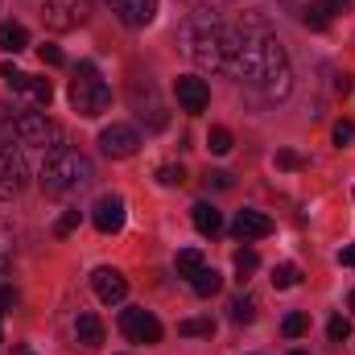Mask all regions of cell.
<instances>
[{
    "mask_svg": "<svg viewBox=\"0 0 355 355\" xmlns=\"http://www.w3.org/2000/svg\"><path fill=\"white\" fill-rule=\"evenodd\" d=\"M240 46H244V33L223 25L211 8H194V17L182 25V50L190 62H198L202 71H215V75H236L240 67Z\"/></svg>",
    "mask_w": 355,
    "mask_h": 355,
    "instance_id": "obj_1",
    "label": "cell"
},
{
    "mask_svg": "<svg viewBox=\"0 0 355 355\" xmlns=\"http://www.w3.org/2000/svg\"><path fill=\"white\" fill-rule=\"evenodd\" d=\"M240 79H248L252 87H261L268 99H285L293 91V71H289V54L272 33H244L240 46Z\"/></svg>",
    "mask_w": 355,
    "mask_h": 355,
    "instance_id": "obj_2",
    "label": "cell"
},
{
    "mask_svg": "<svg viewBox=\"0 0 355 355\" xmlns=\"http://www.w3.org/2000/svg\"><path fill=\"white\" fill-rule=\"evenodd\" d=\"M91 178H95V170H91V162L79 149L54 145V149L46 153V166H42V174H37V186H42L46 198H67V194H75L79 186H87Z\"/></svg>",
    "mask_w": 355,
    "mask_h": 355,
    "instance_id": "obj_3",
    "label": "cell"
},
{
    "mask_svg": "<svg viewBox=\"0 0 355 355\" xmlns=\"http://www.w3.org/2000/svg\"><path fill=\"white\" fill-rule=\"evenodd\" d=\"M107 103H112V87L103 83V75L95 71V62H79V71L71 79V107L83 120H95L99 112H107Z\"/></svg>",
    "mask_w": 355,
    "mask_h": 355,
    "instance_id": "obj_4",
    "label": "cell"
},
{
    "mask_svg": "<svg viewBox=\"0 0 355 355\" xmlns=\"http://www.w3.org/2000/svg\"><path fill=\"white\" fill-rule=\"evenodd\" d=\"M29 186V166H25V153L0 137V198H21Z\"/></svg>",
    "mask_w": 355,
    "mask_h": 355,
    "instance_id": "obj_5",
    "label": "cell"
},
{
    "mask_svg": "<svg viewBox=\"0 0 355 355\" xmlns=\"http://www.w3.org/2000/svg\"><path fill=\"white\" fill-rule=\"evenodd\" d=\"M12 132L21 145H37V149H54L58 145V124L46 112H21L12 120Z\"/></svg>",
    "mask_w": 355,
    "mask_h": 355,
    "instance_id": "obj_6",
    "label": "cell"
},
{
    "mask_svg": "<svg viewBox=\"0 0 355 355\" xmlns=\"http://www.w3.org/2000/svg\"><path fill=\"white\" fill-rule=\"evenodd\" d=\"M87 17H91V0H46V4H42V21H46V29H54V33H71V29H79Z\"/></svg>",
    "mask_w": 355,
    "mask_h": 355,
    "instance_id": "obj_7",
    "label": "cell"
},
{
    "mask_svg": "<svg viewBox=\"0 0 355 355\" xmlns=\"http://www.w3.org/2000/svg\"><path fill=\"white\" fill-rule=\"evenodd\" d=\"M120 331H124V339L128 343H162V322L145 310V306H128L124 314H120Z\"/></svg>",
    "mask_w": 355,
    "mask_h": 355,
    "instance_id": "obj_8",
    "label": "cell"
},
{
    "mask_svg": "<svg viewBox=\"0 0 355 355\" xmlns=\"http://www.w3.org/2000/svg\"><path fill=\"white\" fill-rule=\"evenodd\" d=\"M99 149H103V157L124 162V157H132V153L141 149V137H137V128H128V124H107V128L99 132Z\"/></svg>",
    "mask_w": 355,
    "mask_h": 355,
    "instance_id": "obj_9",
    "label": "cell"
},
{
    "mask_svg": "<svg viewBox=\"0 0 355 355\" xmlns=\"http://www.w3.org/2000/svg\"><path fill=\"white\" fill-rule=\"evenodd\" d=\"M124 219H128V207H124L120 194H99V198H95V207H91V223H95L103 236H116V232L124 227Z\"/></svg>",
    "mask_w": 355,
    "mask_h": 355,
    "instance_id": "obj_10",
    "label": "cell"
},
{
    "mask_svg": "<svg viewBox=\"0 0 355 355\" xmlns=\"http://www.w3.org/2000/svg\"><path fill=\"white\" fill-rule=\"evenodd\" d=\"M91 289H95V297L103 302V306H120L124 297H128V281H124V272L120 268H95L91 272Z\"/></svg>",
    "mask_w": 355,
    "mask_h": 355,
    "instance_id": "obj_11",
    "label": "cell"
},
{
    "mask_svg": "<svg viewBox=\"0 0 355 355\" xmlns=\"http://www.w3.org/2000/svg\"><path fill=\"white\" fill-rule=\"evenodd\" d=\"M174 95H178V103H182L190 116H194V112H202V107L211 103V87H207L198 75H178Z\"/></svg>",
    "mask_w": 355,
    "mask_h": 355,
    "instance_id": "obj_12",
    "label": "cell"
},
{
    "mask_svg": "<svg viewBox=\"0 0 355 355\" xmlns=\"http://www.w3.org/2000/svg\"><path fill=\"white\" fill-rule=\"evenodd\" d=\"M112 12L128 25V29H145L157 17V0H107Z\"/></svg>",
    "mask_w": 355,
    "mask_h": 355,
    "instance_id": "obj_13",
    "label": "cell"
},
{
    "mask_svg": "<svg viewBox=\"0 0 355 355\" xmlns=\"http://www.w3.org/2000/svg\"><path fill=\"white\" fill-rule=\"evenodd\" d=\"M232 232H236L244 244H248V240H265V236H272V219H268L265 211H240Z\"/></svg>",
    "mask_w": 355,
    "mask_h": 355,
    "instance_id": "obj_14",
    "label": "cell"
},
{
    "mask_svg": "<svg viewBox=\"0 0 355 355\" xmlns=\"http://www.w3.org/2000/svg\"><path fill=\"white\" fill-rule=\"evenodd\" d=\"M190 219H194V227H198L202 236H219V232H223V215H219L211 202H194V207H190Z\"/></svg>",
    "mask_w": 355,
    "mask_h": 355,
    "instance_id": "obj_15",
    "label": "cell"
},
{
    "mask_svg": "<svg viewBox=\"0 0 355 355\" xmlns=\"http://www.w3.org/2000/svg\"><path fill=\"white\" fill-rule=\"evenodd\" d=\"M0 50H4V54H21V50H29V29L17 25V21H4V25H0Z\"/></svg>",
    "mask_w": 355,
    "mask_h": 355,
    "instance_id": "obj_16",
    "label": "cell"
},
{
    "mask_svg": "<svg viewBox=\"0 0 355 355\" xmlns=\"http://www.w3.org/2000/svg\"><path fill=\"white\" fill-rule=\"evenodd\" d=\"M75 339H79L87 352L99 347V343H103V322H99L95 314H79V318H75Z\"/></svg>",
    "mask_w": 355,
    "mask_h": 355,
    "instance_id": "obj_17",
    "label": "cell"
},
{
    "mask_svg": "<svg viewBox=\"0 0 355 355\" xmlns=\"http://www.w3.org/2000/svg\"><path fill=\"white\" fill-rule=\"evenodd\" d=\"M219 285H223V277H219L215 268H207V265L190 277V289H194L198 297H215V293H219Z\"/></svg>",
    "mask_w": 355,
    "mask_h": 355,
    "instance_id": "obj_18",
    "label": "cell"
},
{
    "mask_svg": "<svg viewBox=\"0 0 355 355\" xmlns=\"http://www.w3.org/2000/svg\"><path fill=\"white\" fill-rule=\"evenodd\" d=\"M297 17H302V25H306V29H314V33H322V29L331 25V12H327L322 4H302V8H297Z\"/></svg>",
    "mask_w": 355,
    "mask_h": 355,
    "instance_id": "obj_19",
    "label": "cell"
},
{
    "mask_svg": "<svg viewBox=\"0 0 355 355\" xmlns=\"http://www.w3.org/2000/svg\"><path fill=\"white\" fill-rule=\"evenodd\" d=\"M178 335H186V339H211L215 335V322L211 318H182L178 322Z\"/></svg>",
    "mask_w": 355,
    "mask_h": 355,
    "instance_id": "obj_20",
    "label": "cell"
},
{
    "mask_svg": "<svg viewBox=\"0 0 355 355\" xmlns=\"http://www.w3.org/2000/svg\"><path fill=\"white\" fill-rule=\"evenodd\" d=\"M232 322H240V327H248V322H257V302L244 293V297H232Z\"/></svg>",
    "mask_w": 355,
    "mask_h": 355,
    "instance_id": "obj_21",
    "label": "cell"
},
{
    "mask_svg": "<svg viewBox=\"0 0 355 355\" xmlns=\"http://www.w3.org/2000/svg\"><path fill=\"white\" fill-rule=\"evenodd\" d=\"M306 331H310V314L293 310V314H285V318H281V335H285V339H302Z\"/></svg>",
    "mask_w": 355,
    "mask_h": 355,
    "instance_id": "obj_22",
    "label": "cell"
},
{
    "mask_svg": "<svg viewBox=\"0 0 355 355\" xmlns=\"http://www.w3.org/2000/svg\"><path fill=\"white\" fill-rule=\"evenodd\" d=\"M174 268H178V277H194V272L202 268V252H198V248H182Z\"/></svg>",
    "mask_w": 355,
    "mask_h": 355,
    "instance_id": "obj_23",
    "label": "cell"
},
{
    "mask_svg": "<svg viewBox=\"0 0 355 355\" xmlns=\"http://www.w3.org/2000/svg\"><path fill=\"white\" fill-rule=\"evenodd\" d=\"M302 281V268L297 265H277L272 268V289H293Z\"/></svg>",
    "mask_w": 355,
    "mask_h": 355,
    "instance_id": "obj_24",
    "label": "cell"
},
{
    "mask_svg": "<svg viewBox=\"0 0 355 355\" xmlns=\"http://www.w3.org/2000/svg\"><path fill=\"white\" fill-rule=\"evenodd\" d=\"M207 149H211V153H219V157H223V153H232V132L215 124V128L207 132Z\"/></svg>",
    "mask_w": 355,
    "mask_h": 355,
    "instance_id": "obj_25",
    "label": "cell"
},
{
    "mask_svg": "<svg viewBox=\"0 0 355 355\" xmlns=\"http://www.w3.org/2000/svg\"><path fill=\"white\" fill-rule=\"evenodd\" d=\"M25 91L42 103V107H50V99H54V87H50V79H33L29 75V83H25Z\"/></svg>",
    "mask_w": 355,
    "mask_h": 355,
    "instance_id": "obj_26",
    "label": "cell"
},
{
    "mask_svg": "<svg viewBox=\"0 0 355 355\" xmlns=\"http://www.w3.org/2000/svg\"><path fill=\"white\" fill-rule=\"evenodd\" d=\"M257 265H261V257H257L252 248H236V272H240V281H244L248 272H257Z\"/></svg>",
    "mask_w": 355,
    "mask_h": 355,
    "instance_id": "obj_27",
    "label": "cell"
},
{
    "mask_svg": "<svg viewBox=\"0 0 355 355\" xmlns=\"http://www.w3.org/2000/svg\"><path fill=\"white\" fill-rule=\"evenodd\" d=\"M272 166H277V170H306V157L293 153V149H281V153L272 157Z\"/></svg>",
    "mask_w": 355,
    "mask_h": 355,
    "instance_id": "obj_28",
    "label": "cell"
},
{
    "mask_svg": "<svg viewBox=\"0 0 355 355\" xmlns=\"http://www.w3.org/2000/svg\"><path fill=\"white\" fill-rule=\"evenodd\" d=\"M0 79H4L12 91H25V83H29V75H21L12 62H0Z\"/></svg>",
    "mask_w": 355,
    "mask_h": 355,
    "instance_id": "obj_29",
    "label": "cell"
},
{
    "mask_svg": "<svg viewBox=\"0 0 355 355\" xmlns=\"http://www.w3.org/2000/svg\"><path fill=\"white\" fill-rule=\"evenodd\" d=\"M331 137H335V145H339V149H347V145L355 141V124H352V120H339V124L331 128Z\"/></svg>",
    "mask_w": 355,
    "mask_h": 355,
    "instance_id": "obj_30",
    "label": "cell"
},
{
    "mask_svg": "<svg viewBox=\"0 0 355 355\" xmlns=\"http://www.w3.org/2000/svg\"><path fill=\"white\" fill-rule=\"evenodd\" d=\"M327 335H331V343H347V339H352V322H347V318H331Z\"/></svg>",
    "mask_w": 355,
    "mask_h": 355,
    "instance_id": "obj_31",
    "label": "cell"
},
{
    "mask_svg": "<svg viewBox=\"0 0 355 355\" xmlns=\"http://www.w3.org/2000/svg\"><path fill=\"white\" fill-rule=\"evenodd\" d=\"M157 182H162V186H182V182H186V170H182V166H162V170H157Z\"/></svg>",
    "mask_w": 355,
    "mask_h": 355,
    "instance_id": "obj_32",
    "label": "cell"
},
{
    "mask_svg": "<svg viewBox=\"0 0 355 355\" xmlns=\"http://www.w3.org/2000/svg\"><path fill=\"white\" fill-rule=\"evenodd\" d=\"M75 227H79V211H67V215H62V219H58V223H54V236H58V240H62V236H71V232H75Z\"/></svg>",
    "mask_w": 355,
    "mask_h": 355,
    "instance_id": "obj_33",
    "label": "cell"
},
{
    "mask_svg": "<svg viewBox=\"0 0 355 355\" xmlns=\"http://www.w3.org/2000/svg\"><path fill=\"white\" fill-rule=\"evenodd\" d=\"M37 58H42V62H46V67H62V62H67V58H62V50H58V46H37Z\"/></svg>",
    "mask_w": 355,
    "mask_h": 355,
    "instance_id": "obj_34",
    "label": "cell"
},
{
    "mask_svg": "<svg viewBox=\"0 0 355 355\" xmlns=\"http://www.w3.org/2000/svg\"><path fill=\"white\" fill-rule=\"evenodd\" d=\"M207 182L219 186V190H227V186H232V174H223V170H207Z\"/></svg>",
    "mask_w": 355,
    "mask_h": 355,
    "instance_id": "obj_35",
    "label": "cell"
},
{
    "mask_svg": "<svg viewBox=\"0 0 355 355\" xmlns=\"http://www.w3.org/2000/svg\"><path fill=\"white\" fill-rule=\"evenodd\" d=\"M318 4H322L327 12H352V4H355V0H318Z\"/></svg>",
    "mask_w": 355,
    "mask_h": 355,
    "instance_id": "obj_36",
    "label": "cell"
},
{
    "mask_svg": "<svg viewBox=\"0 0 355 355\" xmlns=\"http://www.w3.org/2000/svg\"><path fill=\"white\" fill-rule=\"evenodd\" d=\"M339 265H343V268H355V244L339 248Z\"/></svg>",
    "mask_w": 355,
    "mask_h": 355,
    "instance_id": "obj_37",
    "label": "cell"
},
{
    "mask_svg": "<svg viewBox=\"0 0 355 355\" xmlns=\"http://www.w3.org/2000/svg\"><path fill=\"white\" fill-rule=\"evenodd\" d=\"M17 302H21L17 289H0V310H4V306H17Z\"/></svg>",
    "mask_w": 355,
    "mask_h": 355,
    "instance_id": "obj_38",
    "label": "cell"
},
{
    "mask_svg": "<svg viewBox=\"0 0 355 355\" xmlns=\"http://www.w3.org/2000/svg\"><path fill=\"white\" fill-rule=\"evenodd\" d=\"M8 248H12V232L0 223V252H8Z\"/></svg>",
    "mask_w": 355,
    "mask_h": 355,
    "instance_id": "obj_39",
    "label": "cell"
},
{
    "mask_svg": "<svg viewBox=\"0 0 355 355\" xmlns=\"http://www.w3.org/2000/svg\"><path fill=\"white\" fill-rule=\"evenodd\" d=\"M335 91H339V95H347V91H352V79H347V75H339V79H335Z\"/></svg>",
    "mask_w": 355,
    "mask_h": 355,
    "instance_id": "obj_40",
    "label": "cell"
},
{
    "mask_svg": "<svg viewBox=\"0 0 355 355\" xmlns=\"http://www.w3.org/2000/svg\"><path fill=\"white\" fill-rule=\"evenodd\" d=\"M347 306H352V314H355V289H352V302H347Z\"/></svg>",
    "mask_w": 355,
    "mask_h": 355,
    "instance_id": "obj_41",
    "label": "cell"
},
{
    "mask_svg": "<svg viewBox=\"0 0 355 355\" xmlns=\"http://www.w3.org/2000/svg\"><path fill=\"white\" fill-rule=\"evenodd\" d=\"M4 257H8V252H0V272H4Z\"/></svg>",
    "mask_w": 355,
    "mask_h": 355,
    "instance_id": "obj_42",
    "label": "cell"
},
{
    "mask_svg": "<svg viewBox=\"0 0 355 355\" xmlns=\"http://www.w3.org/2000/svg\"><path fill=\"white\" fill-rule=\"evenodd\" d=\"M289 355H310V352H289Z\"/></svg>",
    "mask_w": 355,
    "mask_h": 355,
    "instance_id": "obj_43",
    "label": "cell"
},
{
    "mask_svg": "<svg viewBox=\"0 0 355 355\" xmlns=\"http://www.w3.org/2000/svg\"><path fill=\"white\" fill-rule=\"evenodd\" d=\"M0 343H4V331H0Z\"/></svg>",
    "mask_w": 355,
    "mask_h": 355,
    "instance_id": "obj_44",
    "label": "cell"
},
{
    "mask_svg": "<svg viewBox=\"0 0 355 355\" xmlns=\"http://www.w3.org/2000/svg\"><path fill=\"white\" fill-rule=\"evenodd\" d=\"M21 355H33V352H21Z\"/></svg>",
    "mask_w": 355,
    "mask_h": 355,
    "instance_id": "obj_45",
    "label": "cell"
},
{
    "mask_svg": "<svg viewBox=\"0 0 355 355\" xmlns=\"http://www.w3.org/2000/svg\"><path fill=\"white\" fill-rule=\"evenodd\" d=\"M352 194H355V190H352Z\"/></svg>",
    "mask_w": 355,
    "mask_h": 355,
    "instance_id": "obj_46",
    "label": "cell"
}]
</instances>
